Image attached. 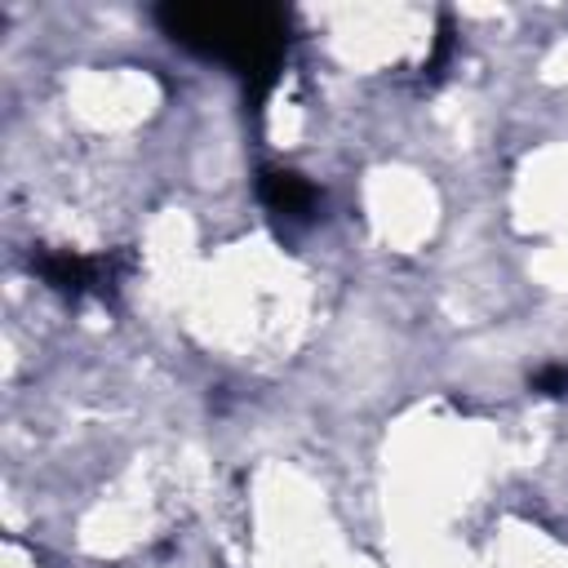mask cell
<instances>
[{
  "label": "cell",
  "mask_w": 568,
  "mask_h": 568,
  "mask_svg": "<svg viewBox=\"0 0 568 568\" xmlns=\"http://www.w3.org/2000/svg\"><path fill=\"white\" fill-rule=\"evenodd\" d=\"M164 36L200 58H217L240 75H266L288 40V22L266 4H164L155 9Z\"/></svg>",
  "instance_id": "obj_1"
},
{
  "label": "cell",
  "mask_w": 568,
  "mask_h": 568,
  "mask_svg": "<svg viewBox=\"0 0 568 568\" xmlns=\"http://www.w3.org/2000/svg\"><path fill=\"white\" fill-rule=\"evenodd\" d=\"M262 200L280 217H311V209H315V191L297 173H266L262 178Z\"/></svg>",
  "instance_id": "obj_2"
},
{
  "label": "cell",
  "mask_w": 568,
  "mask_h": 568,
  "mask_svg": "<svg viewBox=\"0 0 568 568\" xmlns=\"http://www.w3.org/2000/svg\"><path fill=\"white\" fill-rule=\"evenodd\" d=\"M537 386H541L546 395H564V390H568V368H550V373H541Z\"/></svg>",
  "instance_id": "obj_3"
}]
</instances>
